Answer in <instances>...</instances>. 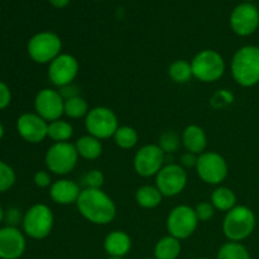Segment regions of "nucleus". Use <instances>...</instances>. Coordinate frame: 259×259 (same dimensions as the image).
<instances>
[{"label":"nucleus","instance_id":"nucleus-1","mask_svg":"<svg viewBox=\"0 0 259 259\" xmlns=\"http://www.w3.org/2000/svg\"><path fill=\"white\" fill-rule=\"evenodd\" d=\"M78 212L95 225H108L115 219L116 206L101 189H83L76 202Z\"/></svg>","mask_w":259,"mask_h":259},{"label":"nucleus","instance_id":"nucleus-2","mask_svg":"<svg viewBox=\"0 0 259 259\" xmlns=\"http://www.w3.org/2000/svg\"><path fill=\"white\" fill-rule=\"evenodd\" d=\"M233 78L243 88H252L259 82V47L243 46L233 56Z\"/></svg>","mask_w":259,"mask_h":259},{"label":"nucleus","instance_id":"nucleus-3","mask_svg":"<svg viewBox=\"0 0 259 259\" xmlns=\"http://www.w3.org/2000/svg\"><path fill=\"white\" fill-rule=\"evenodd\" d=\"M255 228V215L248 206L237 205L225 214L223 232L229 242H242L247 239Z\"/></svg>","mask_w":259,"mask_h":259},{"label":"nucleus","instance_id":"nucleus-4","mask_svg":"<svg viewBox=\"0 0 259 259\" xmlns=\"http://www.w3.org/2000/svg\"><path fill=\"white\" fill-rule=\"evenodd\" d=\"M224 57L215 50H202L191 61L192 75L201 82H217L225 73Z\"/></svg>","mask_w":259,"mask_h":259},{"label":"nucleus","instance_id":"nucleus-5","mask_svg":"<svg viewBox=\"0 0 259 259\" xmlns=\"http://www.w3.org/2000/svg\"><path fill=\"white\" fill-rule=\"evenodd\" d=\"M55 224V217L50 206L35 204L25 211L23 217L24 234L35 240L46 239L51 234Z\"/></svg>","mask_w":259,"mask_h":259},{"label":"nucleus","instance_id":"nucleus-6","mask_svg":"<svg viewBox=\"0 0 259 259\" xmlns=\"http://www.w3.org/2000/svg\"><path fill=\"white\" fill-rule=\"evenodd\" d=\"M78 158L80 156L76 151L75 144L63 142V143H53L47 149L45 163L50 172L58 176H65L75 169Z\"/></svg>","mask_w":259,"mask_h":259},{"label":"nucleus","instance_id":"nucleus-7","mask_svg":"<svg viewBox=\"0 0 259 259\" xmlns=\"http://www.w3.org/2000/svg\"><path fill=\"white\" fill-rule=\"evenodd\" d=\"M62 40L53 32H39L33 35L27 45L30 60L39 65H50L57 56L61 55Z\"/></svg>","mask_w":259,"mask_h":259},{"label":"nucleus","instance_id":"nucleus-8","mask_svg":"<svg viewBox=\"0 0 259 259\" xmlns=\"http://www.w3.org/2000/svg\"><path fill=\"white\" fill-rule=\"evenodd\" d=\"M116 114L106 106H95L90 109L85 118V128L90 136L100 139H109L114 137L119 128Z\"/></svg>","mask_w":259,"mask_h":259},{"label":"nucleus","instance_id":"nucleus-9","mask_svg":"<svg viewBox=\"0 0 259 259\" xmlns=\"http://www.w3.org/2000/svg\"><path fill=\"white\" fill-rule=\"evenodd\" d=\"M199 223L194 207L189 205H179L174 207L167 217V232L168 235H172L179 240H184L196 232Z\"/></svg>","mask_w":259,"mask_h":259},{"label":"nucleus","instance_id":"nucleus-10","mask_svg":"<svg viewBox=\"0 0 259 259\" xmlns=\"http://www.w3.org/2000/svg\"><path fill=\"white\" fill-rule=\"evenodd\" d=\"M196 172L201 181L207 185H220L228 176V162L217 152H204L197 157Z\"/></svg>","mask_w":259,"mask_h":259},{"label":"nucleus","instance_id":"nucleus-11","mask_svg":"<svg viewBox=\"0 0 259 259\" xmlns=\"http://www.w3.org/2000/svg\"><path fill=\"white\" fill-rule=\"evenodd\" d=\"M166 153L158 144H146L137 151L133 159L134 171L141 177L156 176L164 166Z\"/></svg>","mask_w":259,"mask_h":259},{"label":"nucleus","instance_id":"nucleus-12","mask_svg":"<svg viewBox=\"0 0 259 259\" xmlns=\"http://www.w3.org/2000/svg\"><path fill=\"white\" fill-rule=\"evenodd\" d=\"M187 185V172L181 164H166L156 175V186L166 197L181 194Z\"/></svg>","mask_w":259,"mask_h":259},{"label":"nucleus","instance_id":"nucleus-13","mask_svg":"<svg viewBox=\"0 0 259 259\" xmlns=\"http://www.w3.org/2000/svg\"><path fill=\"white\" fill-rule=\"evenodd\" d=\"M78 71L80 65L75 56L70 53H61L48 65V77L53 85L61 89L73 83Z\"/></svg>","mask_w":259,"mask_h":259},{"label":"nucleus","instance_id":"nucleus-14","mask_svg":"<svg viewBox=\"0 0 259 259\" xmlns=\"http://www.w3.org/2000/svg\"><path fill=\"white\" fill-rule=\"evenodd\" d=\"M35 113L45 119L47 123L61 119L65 109V99L60 91L55 89H43L35 95L34 99Z\"/></svg>","mask_w":259,"mask_h":259},{"label":"nucleus","instance_id":"nucleus-15","mask_svg":"<svg viewBox=\"0 0 259 259\" xmlns=\"http://www.w3.org/2000/svg\"><path fill=\"white\" fill-rule=\"evenodd\" d=\"M230 27L235 34L248 37L259 27V10L252 3L237 5L230 14Z\"/></svg>","mask_w":259,"mask_h":259},{"label":"nucleus","instance_id":"nucleus-16","mask_svg":"<svg viewBox=\"0 0 259 259\" xmlns=\"http://www.w3.org/2000/svg\"><path fill=\"white\" fill-rule=\"evenodd\" d=\"M17 131L28 143H40L48 137V123L37 113H24L18 118Z\"/></svg>","mask_w":259,"mask_h":259},{"label":"nucleus","instance_id":"nucleus-17","mask_svg":"<svg viewBox=\"0 0 259 259\" xmlns=\"http://www.w3.org/2000/svg\"><path fill=\"white\" fill-rule=\"evenodd\" d=\"M27 242L18 228L13 225L0 228V259H19L24 254Z\"/></svg>","mask_w":259,"mask_h":259},{"label":"nucleus","instance_id":"nucleus-18","mask_svg":"<svg viewBox=\"0 0 259 259\" xmlns=\"http://www.w3.org/2000/svg\"><path fill=\"white\" fill-rule=\"evenodd\" d=\"M81 191L77 182L67 179H61L53 182L50 187V196L52 201L60 205L76 204Z\"/></svg>","mask_w":259,"mask_h":259},{"label":"nucleus","instance_id":"nucleus-19","mask_svg":"<svg viewBox=\"0 0 259 259\" xmlns=\"http://www.w3.org/2000/svg\"><path fill=\"white\" fill-rule=\"evenodd\" d=\"M182 146L185 147L186 152L200 156L204 153L207 147V137L204 129L196 124L187 125L184 129L181 136Z\"/></svg>","mask_w":259,"mask_h":259},{"label":"nucleus","instance_id":"nucleus-20","mask_svg":"<svg viewBox=\"0 0 259 259\" xmlns=\"http://www.w3.org/2000/svg\"><path fill=\"white\" fill-rule=\"evenodd\" d=\"M104 249L109 257L124 258L132 249V239L123 230H114L104 239Z\"/></svg>","mask_w":259,"mask_h":259},{"label":"nucleus","instance_id":"nucleus-21","mask_svg":"<svg viewBox=\"0 0 259 259\" xmlns=\"http://www.w3.org/2000/svg\"><path fill=\"white\" fill-rule=\"evenodd\" d=\"M75 147L78 156L83 159H88V161L98 159L103 154V144H101V141L95 138V137L90 136V134L80 137L76 141Z\"/></svg>","mask_w":259,"mask_h":259},{"label":"nucleus","instance_id":"nucleus-22","mask_svg":"<svg viewBox=\"0 0 259 259\" xmlns=\"http://www.w3.org/2000/svg\"><path fill=\"white\" fill-rule=\"evenodd\" d=\"M181 240L172 235H166L154 245V259H177L181 254Z\"/></svg>","mask_w":259,"mask_h":259},{"label":"nucleus","instance_id":"nucleus-23","mask_svg":"<svg viewBox=\"0 0 259 259\" xmlns=\"http://www.w3.org/2000/svg\"><path fill=\"white\" fill-rule=\"evenodd\" d=\"M210 202L215 207V210L228 212L233 207L237 206V196H235L234 191L229 187L219 186L212 191Z\"/></svg>","mask_w":259,"mask_h":259},{"label":"nucleus","instance_id":"nucleus-24","mask_svg":"<svg viewBox=\"0 0 259 259\" xmlns=\"http://www.w3.org/2000/svg\"><path fill=\"white\" fill-rule=\"evenodd\" d=\"M163 195L161 194L157 186L144 185L141 186L136 192V201L143 209H156L161 205Z\"/></svg>","mask_w":259,"mask_h":259},{"label":"nucleus","instance_id":"nucleus-25","mask_svg":"<svg viewBox=\"0 0 259 259\" xmlns=\"http://www.w3.org/2000/svg\"><path fill=\"white\" fill-rule=\"evenodd\" d=\"M73 136V126L70 121L58 120L48 123V138L52 139L55 143H63L68 142Z\"/></svg>","mask_w":259,"mask_h":259},{"label":"nucleus","instance_id":"nucleus-26","mask_svg":"<svg viewBox=\"0 0 259 259\" xmlns=\"http://www.w3.org/2000/svg\"><path fill=\"white\" fill-rule=\"evenodd\" d=\"M114 142L121 149H132L138 144L139 136L138 132L129 125L119 126L118 131L114 134Z\"/></svg>","mask_w":259,"mask_h":259},{"label":"nucleus","instance_id":"nucleus-27","mask_svg":"<svg viewBox=\"0 0 259 259\" xmlns=\"http://www.w3.org/2000/svg\"><path fill=\"white\" fill-rule=\"evenodd\" d=\"M90 111L89 104L82 96H75L65 100V109H63V115L70 119H80L86 118L88 113Z\"/></svg>","mask_w":259,"mask_h":259},{"label":"nucleus","instance_id":"nucleus-28","mask_svg":"<svg viewBox=\"0 0 259 259\" xmlns=\"http://www.w3.org/2000/svg\"><path fill=\"white\" fill-rule=\"evenodd\" d=\"M168 75L171 77V80L175 81V82H187L189 80H191V77H194V75H192L191 62H189L186 60L174 61L168 67Z\"/></svg>","mask_w":259,"mask_h":259},{"label":"nucleus","instance_id":"nucleus-29","mask_svg":"<svg viewBox=\"0 0 259 259\" xmlns=\"http://www.w3.org/2000/svg\"><path fill=\"white\" fill-rule=\"evenodd\" d=\"M217 259H250V254L242 243L227 242L220 247Z\"/></svg>","mask_w":259,"mask_h":259},{"label":"nucleus","instance_id":"nucleus-30","mask_svg":"<svg viewBox=\"0 0 259 259\" xmlns=\"http://www.w3.org/2000/svg\"><path fill=\"white\" fill-rule=\"evenodd\" d=\"M181 137L174 131H166L159 136L158 146L164 153H175L181 146Z\"/></svg>","mask_w":259,"mask_h":259},{"label":"nucleus","instance_id":"nucleus-31","mask_svg":"<svg viewBox=\"0 0 259 259\" xmlns=\"http://www.w3.org/2000/svg\"><path fill=\"white\" fill-rule=\"evenodd\" d=\"M15 180H17V176H15L14 169L0 159V194L9 191L14 186Z\"/></svg>","mask_w":259,"mask_h":259},{"label":"nucleus","instance_id":"nucleus-32","mask_svg":"<svg viewBox=\"0 0 259 259\" xmlns=\"http://www.w3.org/2000/svg\"><path fill=\"white\" fill-rule=\"evenodd\" d=\"M104 181H105V177L100 169H91L83 176L85 189H101Z\"/></svg>","mask_w":259,"mask_h":259},{"label":"nucleus","instance_id":"nucleus-33","mask_svg":"<svg viewBox=\"0 0 259 259\" xmlns=\"http://www.w3.org/2000/svg\"><path fill=\"white\" fill-rule=\"evenodd\" d=\"M195 211H196L197 219L199 222H209L215 214V207L212 206L211 202H200L197 204V206L195 207Z\"/></svg>","mask_w":259,"mask_h":259},{"label":"nucleus","instance_id":"nucleus-34","mask_svg":"<svg viewBox=\"0 0 259 259\" xmlns=\"http://www.w3.org/2000/svg\"><path fill=\"white\" fill-rule=\"evenodd\" d=\"M33 181L34 185L39 189H46V187H51V185L53 184L52 179H51L50 172L47 171H38L35 172L34 177H33Z\"/></svg>","mask_w":259,"mask_h":259},{"label":"nucleus","instance_id":"nucleus-35","mask_svg":"<svg viewBox=\"0 0 259 259\" xmlns=\"http://www.w3.org/2000/svg\"><path fill=\"white\" fill-rule=\"evenodd\" d=\"M10 101H12V91H10L9 86L0 81V110H4L9 106Z\"/></svg>","mask_w":259,"mask_h":259},{"label":"nucleus","instance_id":"nucleus-36","mask_svg":"<svg viewBox=\"0 0 259 259\" xmlns=\"http://www.w3.org/2000/svg\"><path fill=\"white\" fill-rule=\"evenodd\" d=\"M60 94L62 95V98L65 99V100H67V99H71V98H75V96H80L78 88L73 85V83H70V85L61 88Z\"/></svg>","mask_w":259,"mask_h":259},{"label":"nucleus","instance_id":"nucleus-37","mask_svg":"<svg viewBox=\"0 0 259 259\" xmlns=\"http://www.w3.org/2000/svg\"><path fill=\"white\" fill-rule=\"evenodd\" d=\"M197 157L199 156H196V154L186 152V153L182 154V157H181V166L184 167V168H191V167H196Z\"/></svg>","mask_w":259,"mask_h":259},{"label":"nucleus","instance_id":"nucleus-38","mask_svg":"<svg viewBox=\"0 0 259 259\" xmlns=\"http://www.w3.org/2000/svg\"><path fill=\"white\" fill-rule=\"evenodd\" d=\"M7 219L8 223L15 224V223H18V220H19V211H18L17 209H9L7 214Z\"/></svg>","mask_w":259,"mask_h":259},{"label":"nucleus","instance_id":"nucleus-39","mask_svg":"<svg viewBox=\"0 0 259 259\" xmlns=\"http://www.w3.org/2000/svg\"><path fill=\"white\" fill-rule=\"evenodd\" d=\"M48 2L52 7L57 8V9H62V8H66L70 4V0H48Z\"/></svg>","mask_w":259,"mask_h":259},{"label":"nucleus","instance_id":"nucleus-40","mask_svg":"<svg viewBox=\"0 0 259 259\" xmlns=\"http://www.w3.org/2000/svg\"><path fill=\"white\" fill-rule=\"evenodd\" d=\"M4 218H5V212L4 210H3V207L0 206V224H2V222L4 220Z\"/></svg>","mask_w":259,"mask_h":259},{"label":"nucleus","instance_id":"nucleus-41","mask_svg":"<svg viewBox=\"0 0 259 259\" xmlns=\"http://www.w3.org/2000/svg\"><path fill=\"white\" fill-rule=\"evenodd\" d=\"M3 137H4V126H3V124L0 123V141H2Z\"/></svg>","mask_w":259,"mask_h":259},{"label":"nucleus","instance_id":"nucleus-42","mask_svg":"<svg viewBox=\"0 0 259 259\" xmlns=\"http://www.w3.org/2000/svg\"><path fill=\"white\" fill-rule=\"evenodd\" d=\"M106 259H124V258H115V257H108Z\"/></svg>","mask_w":259,"mask_h":259},{"label":"nucleus","instance_id":"nucleus-43","mask_svg":"<svg viewBox=\"0 0 259 259\" xmlns=\"http://www.w3.org/2000/svg\"><path fill=\"white\" fill-rule=\"evenodd\" d=\"M250 2H253V0H244V3H250Z\"/></svg>","mask_w":259,"mask_h":259},{"label":"nucleus","instance_id":"nucleus-44","mask_svg":"<svg viewBox=\"0 0 259 259\" xmlns=\"http://www.w3.org/2000/svg\"><path fill=\"white\" fill-rule=\"evenodd\" d=\"M196 259H209V258H204V257H202V258H196Z\"/></svg>","mask_w":259,"mask_h":259},{"label":"nucleus","instance_id":"nucleus-45","mask_svg":"<svg viewBox=\"0 0 259 259\" xmlns=\"http://www.w3.org/2000/svg\"><path fill=\"white\" fill-rule=\"evenodd\" d=\"M144 259H154V258H144Z\"/></svg>","mask_w":259,"mask_h":259}]
</instances>
